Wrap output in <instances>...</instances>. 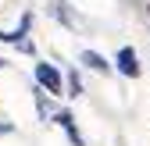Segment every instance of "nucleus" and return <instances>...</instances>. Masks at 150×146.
Here are the masks:
<instances>
[{
    "label": "nucleus",
    "instance_id": "f257e3e1",
    "mask_svg": "<svg viewBox=\"0 0 150 146\" xmlns=\"http://www.w3.org/2000/svg\"><path fill=\"white\" fill-rule=\"evenodd\" d=\"M36 82H40L50 96H68V93H64V89H68V86H64V75H61L54 64H47V61L36 64Z\"/></svg>",
    "mask_w": 150,
    "mask_h": 146
},
{
    "label": "nucleus",
    "instance_id": "f03ea898",
    "mask_svg": "<svg viewBox=\"0 0 150 146\" xmlns=\"http://www.w3.org/2000/svg\"><path fill=\"white\" fill-rule=\"evenodd\" d=\"M115 64H118V71H122V75L125 79H139V53L132 50V46H122L118 50V57H115Z\"/></svg>",
    "mask_w": 150,
    "mask_h": 146
},
{
    "label": "nucleus",
    "instance_id": "7ed1b4c3",
    "mask_svg": "<svg viewBox=\"0 0 150 146\" xmlns=\"http://www.w3.org/2000/svg\"><path fill=\"white\" fill-rule=\"evenodd\" d=\"M54 121L61 125V132L68 135V142H71V146H86V139L79 135V128H75V118H71L68 111H57V114H54Z\"/></svg>",
    "mask_w": 150,
    "mask_h": 146
},
{
    "label": "nucleus",
    "instance_id": "20e7f679",
    "mask_svg": "<svg viewBox=\"0 0 150 146\" xmlns=\"http://www.w3.org/2000/svg\"><path fill=\"white\" fill-rule=\"evenodd\" d=\"M79 64H86L89 71H100V75H107V71H111V64L100 57L97 50H82V53H79Z\"/></svg>",
    "mask_w": 150,
    "mask_h": 146
},
{
    "label": "nucleus",
    "instance_id": "39448f33",
    "mask_svg": "<svg viewBox=\"0 0 150 146\" xmlns=\"http://www.w3.org/2000/svg\"><path fill=\"white\" fill-rule=\"evenodd\" d=\"M32 100H36V111H40V121H47L50 118V103H47V89L36 82V89H32Z\"/></svg>",
    "mask_w": 150,
    "mask_h": 146
},
{
    "label": "nucleus",
    "instance_id": "423d86ee",
    "mask_svg": "<svg viewBox=\"0 0 150 146\" xmlns=\"http://www.w3.org/2000/svg\"><path fill=\"white\" fill-rule=\"evenodd\" d=\"M64 86H68V96H79V93H82V79L75 75V71H71V75L64 79Z\"/></svg>",
    "mask_w": 150,
    "mask_h": 146
},
{
    "label": "nucleus",
    "instance_id": "0eeeda50",
    "mask_svg": "<svg viewBox=\"0 0 150 146\" xmlns=\"http://www.w3.org/2000/svg\"><path fill=\"white\" fill-rule=\"evenodd\" d=\"M14 46H18V53H36L32 39H25V36H22V39H14Z\"/></svg>",
    "mask_w": 150,
    "mask_h": 146
}]
</instances>
